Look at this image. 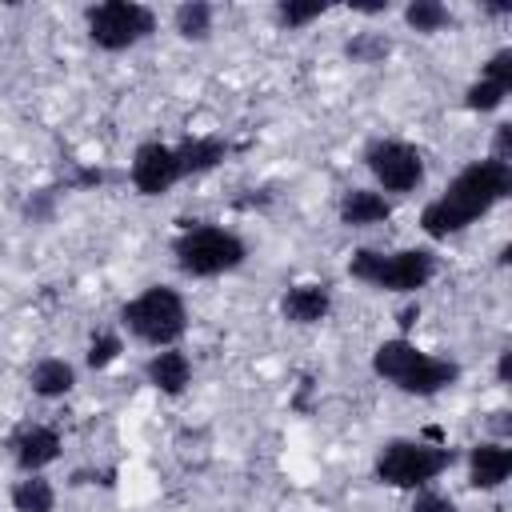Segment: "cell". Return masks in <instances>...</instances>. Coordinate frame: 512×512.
<instances>
[{"mask_svg":"<svg viewBox=\"0 0 512 512\" xmlns=\"http://www.w3.org/2000/svg\"><path fill=\"white\" fill-rule=\"evenodd\" d=\"M508 416H512L508 408L488 412V428H492V436H488V440H504V444H508V436H512V420H508Z\"/></svg>","mask_w":512,"mask_h":512,"instance_id":"4316f807","label":"cell"},{"mask_svg":"<svg viewBox=\"0 0 512 512\" xmlns=\"http://www.w3.org/2000/svg\"><path fill=\"white\" fill-rule=\"evenodd\" d=\"M160 28L156 8L140 4V0H96L84 8V32L88 44L100 52H128L144 40H152Z\"/></svg>","mask_w":512,"mask_h":512,"instance_id":"52a82bcc","label":"cell"},{"mask_svg":"<svg viewBox=\"0 0 512 512\" xmlns=\"http://www.w3.org/2000/svg\"><path fill=\"white\" fill-rule=\"evenodd\" d=\"M344 56L352 64H384L392 56V36H384V32H352L344 40Z\"/></svg>","mask_w":512,"mask_h":512,"instance_id":"603a6c76","label":"cell"},{"mask_svg":"<svg viewBox=\"0 0 512 512\" xmlns=\"http://www.w3.org/2000/svg\"><path fill=\"white\" fill-rule=\"evenodd\" d=\"M76 380H80V372L68 356H40L28 368V388L40 400H64L76 388Z\"/></svg>","mask_w":512,"mask_h":512,"instance_id":"2e32d148","label":"cell"},{"mask_svg":"<svg viewBox=\"0 0 512 512\" xmlns=\"http://www.w3.org/2000/svg\"><path fill=\"white\" fill-rule=\"evenodd\" d=\"M464 468H468V484L476 492H500L512 480V448L504 440H476L464 452Z\"/></svg>","mask_w":512,"mask_h":512,"instance_id":"8fae6325","label":"cell"},{"mask_svg":"<svg viewBox=\"0 0 512 512\" xmlns=\"http://www.w3.org/2000/svg\"><path fill=\"white\" fill-rule=\"evenodd\" d=\"M508 196H512V164H500L492 156H480V160H468L444 184V192H436L420 208L416 224H420V232L432 244H440V240H452V236L468 232L476 220H484Z\"/></svg>","mask_w":512,"mask_h":512,"instance_id":"6da1fadb","label":"cell"},{"mask_svg":"<svg viewBox=\"0 0 512 512\" xmlns=\"http://www.w3.org/2000/svg\"><path fill=\"white\" fill-rule=\"evenodd\" d=\"M12 512H56V484L44 472H28L8 488Z\"/></svg>","mask_w":512,"mask_h":512,"instance_id":"ac0fdd59","label":"cell"},{"mask_svg":"<svg viewBox=\"0 0 512 512\" xmlns=\"http://www.w3.org/2000/svg\"><path fill=\"white\" fill-rule=\"evenodd\" d=\"M480 76L500 80V84H508V88H512V48H508V44H504V48H496V52L480 64Z\"/></svg>","mask_w":512,"mask_h":512,"instance_id":"d4e9b609","label":"cell"},{"mask_svg":"<svg viewBox=\"0 0 512 512\" xmlns=\"http://www.w3.org/2000/svg\"><path fill=\"white\" fill-rule=\"evenodd\" d=\"M440 272V256L432 244L412 248H352L348 252V276L372 292L388 296H416L424 292Z\"/></svg>","mask_w":512,"mask_h":512,"instance_id":"3957f363","label":"cell"},{"mask_svg":"<svg viewBox=\"0 0 512 512\" xmlns=\"http://www.w3.org/2000/svg\"><path fill=\"white\" fill-rule=\"evenodd\" d=\"M168 24H172V32H176L184 44H204V40H212V32H216V8H212L208 0H180V4L172 8Z\"/></svg>","mask_w":512,"mask_h":512,"instance_id":"e0dca14e","label":"cell"},{"mask_svg":"<svg viewBox=\"0 0 512 512\" xmlns=\"http://www.w3.org/2000/svg\"><path fill=\"white\" fill-rule=\"evenodd\" d=\"M360 160H364V168L372 176V188L384 192L388 200L392 196H412L428 180L424 148H416L412 140H400V136H372L364 144Z\"/></svg>","mask_w":512,"mask_h":512,"instance_id":"ba28073f","label":"cell"},{"mask_svg":"<svg viewBox=\"0 0 512 512\" xmlns=\"http://www.w3.org/2000/svg\"><path fill=\"white\" fill-rule=\"evenodd\" d=\"M372 376L384 380V384H392L404 396L432 400V396L456 388L460 376H464V368H460V360L436 356V352L420 348L408 336H388V340H380L372 348Z\"/></svg>","mask_w":512,"mask_h":512,"instance_id":"7a4b0ae2","label":"cell"},{"mask_svg":"<svg viewBox=\"0 0 512 512\" xmlns=\"http://www.w3.org/2000/svg\"><path fill=\"white\" fill-rule=\"evenodd\" d=\"M400 16H404V24H408L412 32H420V36H436V32L456 28L452 8H448V4H440V0H408Z\"/></svg>","mask_w":512,"mask_h":512,"instance_id":"d6986e66","label":"cell"},{"mask_svg":"<svg viewBox=\"0 0 512 512\" xmlns=\"http://www.w3.org/2000/svg\"><path fill=\"white\" fill-rule=\"evenodd\" d=\"M332 312V284L324 280H300L280 292V316L296 328H316Z\"/></svg>","mask_w":512,"mask_h":512,"instance_id":"4fadbf2b","label":"cell"},{"mask_svg":"<svg viewBox=\"0 0 512 512\" xmlns=\"http://www.w3.org/2000/svg\"><path fill=\"white\" fill-rule=\"evenodd\" d=\"M192 376H196L192 356H188L180 344L156 348V352L144 360V384H148L152 392L168 396V400H180V396L192 388Z\"/></svg>","mask_w":512,"mask_h":512,"instance_id":"7c38bea8","label":"cell"},{"mask_svg":"<svg viewBox=\"0 0 512 512\" xmlns=\"http://www.w3.org/2000/svg\"><path fill=\"white\" fill-rule=\"evenodd\" d=\"M452 464H456V448L448 444H432L420 436H392L372 456V480L396 492H416V488H432Z\"/></svg>","mask_w":512,"mask_h":512,"instance_id":"8992f818","label":"cell"},{"mask_svg":"<svg viewBox=\"0 0 512 512\" xmlns=\"http://www.w3.org/2000/svg\"><path fill=\"white\" fill-rule=\"evenodd\" d=\"M352 12H360V16H384V12H388V0H376V4H352Z\"/></svg>","mask_w":512,"mask_h":512,"instance_id":"f546056e","label":"cell"},{"mask_svg":"<svg viewBox=\"0 0 512 512\" xmlns=\"http://www.w3.org/2000/svg\"><path fill=\"white\" fill-rule=\"evenodd\" d=\"M4 448H8V456H12V464H16V472L28 476V472L52 468V464L64 456V436H60V428H52V424H44V420H20V424L4 436Z\"/></svg>","mask_w":512,"mask_h":512,"instance_id":"30bf717a","label":"cell"},{"mask_svg":"<svg viewBox=\"0 0 512 512\" xmlns=\"http://www.w3.org/2000/svg\"><path fill=\"white\" fill-rule=\"evenodd\" d=\"M408 512H456V500L444 496V492H436V488H416Z\"/></svg>","mask_w":512,"mask_h":512,"instance_id":"cb8c5ba5","label":"cell"},{"mask_svg":"<svg viewBox=\"0 0 512 512\" xmlns=\"http://www.w3.org/2000/svg\"><path fill=\"white\" fill-rule=\"evenodd\" d=\"M116 328L128 332L136 344H144L152 352L156 348H172L188 332V300L172 284H148L132 300L120 304Z\"/></svg>","mask_w":512,"mask_h":512,"instance_id":"5b68a950","label":"cell"},{"mask_svg":"<svg viewBox=\"0 0 512 512\" xmlns=\"http://www.w3.org/2000/svg\"><path fill=\"white\" fill-rule=\"evenodd\" d=\"M172 264L188 280H216L236 272L248 260V240L236 228L212 224V220H192L168 240Z\"/></svg>","mask_w":512,"mask_h":512,"instance_id":"277c9868","label":"cell"},{"mask_svg":"<svg viewBox=\"0 0 512 512\" xmlns=\"http://www.w3.org/2000/svg\"><path fill=\"white\" fill-rule=\"evenodd\" d=\"M328 12H332V4H324V0H276L272 4V24L280 32H300V28L316 24Z\"/></svg>","mask_w":512,"mask_h":512,"instance_id":"ffe728a7","label":"cell"},{"mask_svg":"<svg viewBox=\"0 0 512 512\" xmlns=\"http://www.w3.org/2000/svg\"><path fill=\"white\" fill-rule=\"evenodd\" d=\"M392 212L396 204L376 188H344L336 200V220L344 228H376V224H388Z\"/></svg>","mask_w":512,"mask_h":512,"instance_id":"5bb4252c","label":"cell"},{"mask_svg":"<svg viewBox=\"0 0 512 512\" xmlns=\"http://www.w3.org/2000/svg\"><path fill=\"white\" fill-rule=\"evenodd\" d=\"M496 384L512 388V348H500V356H496Z\"/></svg>","mask_w":512,"mask_h":512,"instance_id":"f1b7e54d","label":"cell"},{"mask_svg":"<svg viewBox=\"0 0 512 512\" xmlns=\"http://www.w3.org/2000/svg\"><path fill=\"white\" fill-rule=\"evenodd\" d=\"M228 156H232V144L224 136H216V132H196V136H180L176 140V160H180L184 180L220 168Z\"/></svg>","mask_w":512,"mask_h":512,"instance_id":"9a60e30c","label":"cell"},{"mask_svg":"<svg viewBox=\"0 0 512 512\" xmlns=\"http://www.w3.org/2000/svg\"><path fill=\"white\" fill-rule=\"evenodd\" d=\"M508 92H512L508 84L488 80V76H476V80L464 88V108H468L472 116H492V112H500V108H504Z\"/></svg>","mask_w":512,"mask_h":512,"instance_id":"7402d4cb","label":"cell"},{"mask_svg":"<svg viewBox=\"0 0 512 512\" xmlns=\"http://www.w3.org/2000/svg\"><path fill=\"white\" fill-rule=\"evenodd\" d=\"M124 356V332L120 328H96L84 344V364L92 372H108Z\"/></svg>","mask_w":512,"mask_h":512,"instance_id":"44dd1931","label":"cell"},{"mask_svg":"<svg viewBox=\"0 0 512 512\" xmlns=\"http://www.w3.org/2000/svg\"><path fill=\"white\" fill-rule=\"evenodd\" d=\"M416 320H420V300L416 296H408V304L396 312V324H400V336H408L412 328H416Z\"/></svg>","mask_w":512,"mask_h":512,"instance_id":"83f0119b","label":"cell"},{"mask_svg":"<svg viewBox=\"0 0 512 512\" xmlns=\"http://www.w3.org/2000/svg\"><path fill=\"white\" fill-rule=\"evenodd\" d=\"M184 180L180 172V160H176V144L168 140H140L132 148V160H128V184L136 188V196H168L176 184Z\"/></svg>","mask_w":512,"mask_h":512,"instance_id":"9c48e42d","label":"cell"},{"mask_svg":"<svg viewBox=\"0 0 512 512\" xmlns=\"http://www.w3.org/2000/svg\"><path fill=\"white\" fill-rule=\"evenodd\" d=\"M488 156L500 160V164H512V120H500V124L492 128V148H488Z\"/></svg>","mask_w":512,"mask_h":512,"instance_id":"484cf974","label":"cell"}]
</instances>
